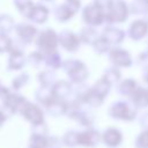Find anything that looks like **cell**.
Instances as JSON below:
<instances>
[{
  "mask_svg": "<svg viewBox=\"0 0 148 148\" xmlns=\"http://www.w3.org/2000/svg\"><path fill=\"white\" fill-rule=\"evenodd\" d=\"M110 59L113 64L118 65V66H130L132 60L130 54L125 51V50H120V49H113L110 52Z\"/></svg>",
  "mask_w": 148,
  "mask_h": 148,
  "instance_id": "obj_8",
  "label": "cell"
},
{
  "mask_svg": "<svg viewBox=\"0 0 148 148\" xmlns=\"http://www.w3.org/2000/svg\"><path fill=\"white\" fill-rule=\"evenodd\" d=\"M136 148H148V130L140 133L136 139Z\"/></svg>",
  "mask_w": 148,
  "mask_h": 148,
  "instance_id": "obj_16",
  "label": "cell"
},
{
  "mask_svg": "<svg viewBox=\"0 0 148 148\" xmlns=\"http://www.w3.org/2000/svg\"><path fill=\"white\" fill-rule=\"evenodd\" d=\"M65 68H66V72L68 74V76H71L73 81L82 82V81L86 80L87 71H86V67L82 62L74 61V60L66 61L65 62Z\"/></svg>",
  "mask_w": 148,
  "mask_h": 148,
  "instance_id": "obj_3",
  "label": "cell"
},
{
  "mask_svg": "<svg viewBox=\"0 0 148 148\" xmlns=\"http://www.w3.org/2000/svg\"><path fill=\"white\" fill-rule=\"evenodd\" d=\"M5 119H6V118H5V114L0 111V126L2 125V123H3V120H5Z\"/></svg>",
  "mask_w": 148,
  "mask_h": 148,
  "instance_id": "obj_18",
  "label": "cell"
},
{
  "mask_svg": "<svg viewBox=\"0 0 148 148\" xmlns=\"http://www.w3.org/2000/svg\"><path fill=\"white\" fill-rule=\"evenodd\" d=\"M23 102H24V99L21 98V96H16V95L13 96V95H9V94L6 96V105H7L8 109H10L14 112L17 108H22Z\"/></svg>",
  "mask_w": 148,
  "mask_h": 148,
  "instance_id": "obj_14",
  "label": "cell"
},
{
  "mask_svg": "<svg viewBox=\"0 0 148 148\" xmlns=\"http://www.w3.org/2000/svg\"><path fill=\"white\" fill-rule=\"evenodd\" d=\"M103 37H104L109 43H120L121 39H123V37H124V34H123L121 30L113 29V28H109V29H105V30H104Z\"/></svg>",
  "mask_w": 148,
  "mask_h": 148,
  "instance_id": "obj_13",
  "label": "cell"
},
{
  "mask_svg": "<svg viewBox=\"0 0 148 148\" xmlns=\"http://www.w3.org/2000/svg\"><path fill=\"white\" fill-rule=\"evenodd\" d=\"M105 18L109 22H123L127 18V7L123 0H111L108 2Z\"/></svg>",
  "mask_w": 148,
  "mask_h": 148,
  "instance_id": "obj_1",
  "label": "cell"
},
{
  "mask_svg": "<svg viewBox=\"0 0 148 148\" xmlns=\"http://www.w3.org/2000/svg\"><path fill=\"white\" fill-rule=\"evenodd\" d=\"M147 32H148V23L143 20L134 21L130 27V35L135 40H139L142 37H145Z\"/></svg>",
  "mask_w": 148,
  "mask_h": 148,
  "instance_id": "obj_9",
  "label": "cell"
},
{
  "mask_svg": "<svg viewBox=\"0 0 148 148\" xmlns=\"http://www.w3.org/2000/svg\"><path fill=\"white\" fill-rule=\"evenodd\" d=\"M110 113L113 118L123 120H132L133 118H135V110L124 102L113 104L110 110Z\"/></svg>",
  "mask_w": 148,
  "mask_h": 148,
  "instance_id": "obj_5",
  "label": "cell"
},
{
  "mask_svg": "<svg viewBox=\"0 0 148 148\" xmlns=\"http://www.w3.org/2000/svg\"><path fill=\"white\" fill-rule=\"evenodd\" d=\"M22 116L29 120L31 124H34L35 126H38V125H42L43 123V112L42 110L35 105V104H31L29 102H27L25 104L22 105V111H21Z\"/></svg>",
  "mask_w": 148,
  "mask_h": 148,
  "instance_id": "obj_4",
  "label": "cell"
},
{
  "mask_svg": "<svg viewBox=\"0 0 148 148\" xmlns=\"http://www.w3.org/2000/svg\"><path fill=\"white\" fill-rule=\"evenodd\" d=\"M103 141L109 147H117L121 142V133L116 128H109L103 133Z\"/></svg>",
  "mask_w": 148,
  "mask_h": 148,
  "instance_id": "obj_11",
  "label": "cell"
},
{
  "mask_svg": "<svg viewBox=\"0 0 148 148\" xmlns=\"http://www.w3.org/2000/svg\"><path fill=\"white\" fill-rule=\"evenodd\" d=\"M75 10L72 9V7L68 5V6H61V7H58L57 9V18L60 20V21H66L68 18H71L73 16V13Z\"/></svg>",
  "mask_w": 148,
  "mask_h": 148,
  "instance_id": "obj_15",
  "label": "cell"
},
{
  "mask_svg": "<svg viewBox=\"0 0 148 148\" xmlns=\"http://www.w3.org/2000/svg\"><path fill=\"white\" fill-rule=\"evenodd\" d=\"M143 1H145V2H146V3H148V0H143Z\"/></svg>",
  "mask_w": 148,
  "mask_h": 148,
  "instance_id": "obj_19",
  "label": "cell"
},
{
  "mask_svg": "<svg viewBox=\"0 0 148 148\" xmlns=\"http://www.w3.org/2000/svg\"><path fill=\"white\" fill-rule=\"evenodd\" d=\"M57 43H58V37L54 34V31L51 29L43 31L37 40V44L39 45V47L43 49V51H49V52L50 51L53 52L56 50Z\"/></svg>",
  "mask_w": 148,
  "mask_h": 148,
  "instance_id": "obj_6",
  "label": "cell"
},
{
  "mask_svg": "<svg viewBox=\"0 0 148 148\" xmlns=\"http://www.w3.org/2000/svg\"><path fill=\"white\" fill-rule=\"evenodd\" d=\"M97 142H98V133L92 130H89V131H86L82 133H77V143L79 145L91 147V146H95Z\"/></svg>",
  "mask_w": 148,
  "mask_h": 148,
  "instance_id": "obj_10",
  "label": "cell"
},
{
  "mask_svg": "<svg viewBox=\"0 0 148 148\" xmlns=\"http://www.w3.org/2000/svg\"><path fill=\"white\" fill-rule=\"evenodd\" d=\"M59 43L71 52H75V50L79 47V38L71 31H62V34L59 36Z\"/></svg>",
  "mask_w": 148,
  "mask_h": 148,
  "instance_id": "obj_7",
  "label": "cell"
},
{
  "mask_svg": "<svg viewBox=\"0 0 148 148\" xmlns=\"http://www.w3.org/2000/svg\"><path fill=\"white\" fill-rule=\"evenodd\" d=\"M16 31L17 35L23 39V40H31V38H34V36L36 35V29L32 25L29 24H20L16 27Z\"/></svg>",
  "mask_w": 148,
  "mask_h": 148,
  "instance_id": "obj_12",
  "label": "cell"
},
{
  "mask_svg": "<svg viewBox=\"0 0 148 148\" xmlns=\"http://www.w3.org/2000/svg\"><path fill=\"white\" fill-rule=\"evenodd\" d=\"M9 47H10V40L6 36L0 35V52H3Z\"/></svg>",
  "mask_w": 148,
  "mask_h": 148,
  "instance_id": "obj_17",
  "label": "cell"
},
{
  "mask_svg": "<svg viewBox=\"0 0 148 148\" xmlns=\"http://www.w3.org/2000/svg\"><path fill=\"white\" fill-rule=\"evenodd\" d=\"M83 18L88 24L91 25H99L102 24L103 20L105 18V14L103 13L102 6L99 3H92L86 7L83 12Z\"/></svg>",
  "mask_w": 148,
  "mask_h": 148,
  "instance_id": "obj_2",
  "label": "cell"
}]
</instances>
